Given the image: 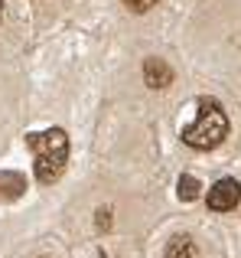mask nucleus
<instances>
[{
    "label": "nucleus",
    "instance_id": "423d86ee",
    "mask_svg": "<svg viewBox=\"0 0 241 258\" xmlns=\"http://www.w3.org/2000/svg\"><path fill=\"white\" fill-rule=\"evenodd\" d=\"M176 193H179V200H183V203H192V200H199V193H202V183H199L196 176L183 173V176H179V183H176Z\"/></svg>",
    "mask_w": 241,
    "mask_h": 258
},
{
    "label": "nucleus",
    "instance_id": "1a4fd4ad",
    "mask_svg": "<svg viewBox=\"0 0 241 258\" xmlns=\"http://www.w3.org/2000/svg\"><path fill=\"white\" fill-rule=\"evenodd\" d=\"M0 7H4V4H0Z\"/></svg>",
    "mask_w": 241,
    "mask_h": 258
},
{
    "label": "nucleus",
    "instance_id": "39448f33",
    "mask_svg": "<svg viewBox=\"0 0 241 258\" xmlns=\"http://www.w3.org/2000/svg\"><path fill=\"white\" fill-rule=\"evenodd\" d=\"M196 242L189 235H176V239L166 245V258H196Z\"/></svg>",
    "mask_w": 241,
    "mask_h": 258
},
{
    "label": "nucleus",
    "instance_id": "6e6552de",
    "mask_svg": "<svg viewBox=\"0 0 241 258\" xmlns=\"http://www.w3.org/2000/svg\"><path fill=\"white\" fill-rule=\"evenodd\" d=\"M111 226V209H98V229H108Z\"/></svg>",
    "mask_w": 241,
    "mask_h": 258
},
{
    "label": "nucleus",
    "instance_id": "7ed1b4c3",
    "mask_svg": "<svg viewBox=\"0 0 241 258\" xmlns=\"http://www.w3.org/2000/svg\"><path fill=\"white\" fill-rule=\"evenodd\" d=\"M238 203H241V183L231 180V176L218 180L215 186L209 189V209H215V213H228Z\"/></svg>",
    "mask_w": 241,
    "mask_h": 258
},
{
    "label": "nucleus",
    "instance_id": "0eeeda50",
    "mask_svg": "<svg viewBox=\"0 0 241 258\" xmlns=\"http://www.w3.org/2000/svg\"><path fill=\"white\" fill-rule=\"evenodd\" d=\"M124 4H127V7H131V10H134V13H147V10H150V7H153V4H157V0H124Z\"/></svg>",
    "mask_w": 241,
    "mask_h": 258
},
{
    "label": "nucleus",
    "instance_id": "20e7f679",
    "mask_svg": "<svg viewBox=\"0 0 241 258\" xmlns=\"http://www.w3.org/2000/svg\"><path fill=\"white\" fill-rule=\"evenodd\" d=\"M144 82L150 88H166L173 82V69L163 62V59H147L144 62Z\"/></svg>",
    "mask_w": 241,
    "mask_h": 258
},
{
    "label": "nucleus",
    "instance_id": "f03ea898",
    "mask_svg": "<svg viewBox=\"0 0 241 258\" xmlns=\"http://www.w3.org/2000/svg\"><path fill=\"white\" fill-rule=\"evenodd\" d=\"M228 134V114L222 111V105L212 98H202L199 101V111H196V121L183 131V141L196 151H212L218 147Z\"/></svg>",
    "mask_w": 241,
    "mask_h": 258
},
{
    "label": "nucleus",
    "instance_id": "f257e3e1",
    "mask_svg": "<svg viewBox=\"0 0 241 258\" xmlns=\"http://www.w3.org/2000/svg\"><path fill=\"white\" fill-rule=\"evenodd\" d=\"M33 157H36V180L39 183H56L65 170V157H69V138L62 127H49V131L26 134Z\"/></svg>",
    "mask_w": 241,
    "mask_h": 258
}]
</instances>
